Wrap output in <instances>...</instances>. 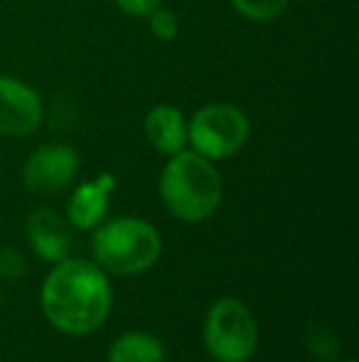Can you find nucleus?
I'll return each instance as SVG.
<instances>
[{"instance_id": "obj_1", "label": "nucleus", "mask_w": 359, "mask_h": 362, "mask_svg": "<svg viewBox=\"0 0 359 362\" xmlns=\"http://www.w3.org/2000/svg\"><path fill=\"white\" fill-rule=\"evenodd\" d=\"M52 267L39 288V308L47 323L72 338L96 333L114 305L109 274L89 259L74 257Z\"/></svg>"}, {"instance_id": "obj_2", "label": "nucleus", "mask_w": 359, "mask_h": 362, "mask_svg": "<svg viewBox=\"0 0 359 362\" xmlns=\"http://www.w3.org/2000/svg\"><path fill=\"white\" fill-rule=\"evenodd\" d=\"M224 182L214 160L182 148L160 173V200L182 222H205L219 210Z\"/></svg>"}, {"instance_id": "obj_3", "label": "nucleus", "mask_w": 359, "mask_h": 362, "mask_svg": "<svg viewBox=\"0 0 359 362\" xmlns=\"http://www.w3.org/2000/svg\"><path fill=\"white\" fill-rule=\"evenodd\" d=\"M91 232L94 264L106 274L135 276L155 267L163 254L160 232L140 217H116Z\"/></svg>"}, {"instance_id": "obj_4", "label": "nucleus", "mask_w": 359, "mask_h": 362, "mask_svg": "<svg viewBox=\"0 0 359 362\" xmlns=\"http://www.w3.org/2000/svg\"><path fill=\"white\" fill-rule=\"evenodd\" d=\"M202 340L212 360L249 362L259 348V323L244 300L224 296L207 310Z\"/></svg>"}, {"instance_id": "obj_5", "label": "nucleus", "mask_w": 359, "mask_h": 362, "mask_svg": "<svg viewBox=\"0 0 359 362\" xmlns=\"http://www.w3.org/2000/svg\"><path fill=\"white\" fill-rule=\"evenodd\" d=\"M251 134L249 116L234 104H207L187 121V144L209 160H226L246 146Z\"/></svg>"}, {"instance_id": "obj_6", "label": "nucleus", "mask_w": 359, "mask_h": 362, "mask_svg": "<svg viewBox=\"0 0 359 362\" xmlns=\"http://www.w3.org/2000/svg\"><path fill=\"white\" fill-rule=\"evenodd\" d=\"M79 173V153L67 144L35 148L23 165V182L35 195H59Z\"/></svg>"}, {"instance_id": "obj_7", "label": "nucleus", "mask_w": 359, "mask_h": 362, "mask_svg": "<svg viewBox=\"0 0 359 362\" xmlns=\"http://www.w3.org/2000/svg\"><path fill=\"white\" fill-rule=\"evenodd\" d=\"M44 106L39 94L25 81L0 74V136L23 139L42 126Z\"/></svg>"}, {"instance_id": "obj_8", "label": "nucleus", "mask_w": 359, "mask_h": 362, "mask_svg": "<svg viewBox=\"0 0 359 362\" xmlns=\"http://www.w3.org/2000/svg\"><path fill=\"white\" fill-rule=\"evenodd\" d=\"M25 237L35 257L47 264H59L72 257L74 237L67 217L52 207H37L25 222Z\"/></svg>"}, {"instance_id": "obj_9", "label": "nucleus", "mask_w": 359, "mask_h": 362, "mask_svg": "<svg viewBox=\"0 0 359 362\" xmlns=\"http://www.w3.org/2000/svg\"><path fill=\"white\" fill-rule=\"evenodd\" d=\"M116 190V177L111 173H101L96 180L82 182L72 192L67 202V222L72 229L91 232L109 215L111 192Z\"/></svg>"}, {"instance_id": "obj_10", "label": "nucleus", "mask_w": 359, "mask_h": 362, "mask_svg": "<svg viewBox=\"0 0 359 362\" xmlns=\"http://www.w3.org/2000/svg\"><path fill=\"white\" fill-rule=\"evenodd\" d=\"M143 131L148 144L160 156H175L187 146V119L173 104H158L148 111L143 121Z\"/></svg>"}, {"instance_id": "obj_11", "label": "nucleus", "mask_w": 359, "mask_h": 362, "mask_svg": "<svg viewBox=\"0 0 359 362\" xmlns=\"http://www.w3.org/2000/svg\"><path fill=\"white\" fill-rule=\"evenodd\" d=\"M109 362H165V345L143 330H128L109 345Z\"/></svg>"}, {"instance_id": "obj_12", "label": "nucleus", "mask_w": 359, "mask_h": 362, "mask_svg": "<svg viewBox=\"0 0 359 362\" xmlns=\"http://www.w3.org/2000/svg\"><path fill=\"white\" fill-rule=\"evenodd\" d=\"M303 345L317 362H335L342 358V340L327 323L310 320L303 330Z\"/></svg>"}, {"instance_id": "obj_13", "label": "nucleus", "mask_w": 359, "mask_h": 362, "mask_svg": "<svg viewBox=\"0 0 359 362\" xmlns=\"http://www.w3.org/2000/svg\"><path fill=\"white\" fill-rule=\"evenodd\" d=\"M231 5L241 18L254 20V23H269L291 5V0H231Z\"/></svg>"}, {"instance_id": "obj_14", "label": "nucleus", "mask_w": 359, "mask_h": 362, "mask_svg": "<svg viewBox=\"0 0 359 362\" xmlns=\"http://www.w3.org/2000/svg\"><path fill=\"white\" fill-rule=\"evenodd\" d=\"M145 18H148V28H150V33H153V37L160 40V42H170V40H175L180 35L178 15H175L173 10L163 8V5L150 10Z\"/></svg>"}, {"instance_id": "obj_15", "label": "nucleus", "mask_w": 359, "mask_h": 362, "mask_svg": "<svg viewBox=\"0 0 359 362\" xmlns=\"http://www.w3.org/2000/svg\"><path fill=\"white\" fill-rule=\"evenodd\" d=\"M28 272V259L20 249L3 247L0 249V279L5 281H18Z\"/></svg>"}, {"instance_id": "obj_16", "label": "nucleus", "mask_w": 359, "mask_h": 362, "mask_svg": "<svg viewBox=\"0 0 359 362\" xmlns=\"http://www.w3.org/2000/svg\"><path fill=\"white\" fill-rule=\"evenodd\" d=\"M114 3L118 5V10L130 15V18H145V15L158 8L163 0H114Z\"/></svg>"}, {"instance_id": "obj_17", "label": "nucleus", "mask_w": 359, "mask_h": 362, "mask_svg": "<svg viewBox=\"0 0 359 362\" xmlns=\"http://www.w3.org/2000/svg\"><path fill=\"white\" fill-rule=\"evenodd\" d=\"M335 362H357L355 358H340V360H335Z\"/></svg>"}, {"instance_id": "obj_18", "label": "nucleus", "mask_w": 359, "mask_h": 362, "mask_svg": "<svg viewBox=\"0 0 359 362\" xmlns=\"http://www.w3.org/2000/svg\"><path fill=\"white\" fill-rule=\"evenodd\" d=\"M0 308H3V291H0Z\"/></svg>"}]
</instances>
